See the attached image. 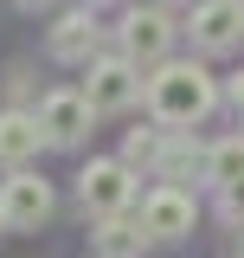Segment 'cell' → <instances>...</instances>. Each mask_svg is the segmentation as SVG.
<instances>
[{"label": "cell", "instance_id": "obj_6", "mask_svg": "<svg viewBox=\"0 0 244 258\" xmlns=\"http://www.w3.org/2000/svg\"><path fill=\"white\" fill-rule=\"evenodd\" d=\"M32 116H39V129H45L52 149H77V142L90 136V116H96V110L84 103V91H52Z\"/></svg>", "mask_w": 244, "mask_h": 258}, {"label": "cell", "instance_id": "obj_14", "mask_svg": "<svg viewBox=\"0 0 244 258\" xmlns=\"http://www.w3.org/2000/svg\"><path fill=\"white\" fill-rule=\"evenodd\" d=\"M161 155V129H129V149H122V161L135 168V161H154Z\"/></svg>", "mask_w": 244, "mask_h": 258}, {"label": "cell", "instance_id": "obj_11", "mask_svg": "<svg viewBox=\"0 0 244 258\" xmlns=\"http://www.w3.org/2000/svg\"><path fill=\"white\" fill-rule=\"evenodd\" d=\"M154 168H161V181L174 187L180 174H193V168H206V149L186 136V129H174V142H161V155H154Z\"/></svg>", "mask_w": 244, "mask_h": 258}, {"label": "cell", "instance_id": "obj_18", "mask_svg": "<svg viewBox=\"0 0 244 258\" xmlns=\"http://www.w3.org/2000/svg\"><path fill=\"white\" fill-rule=\"evenodd\" d=\"M20 7H26V13H39V7H52V0H20Z\"/></svg>", "mask_w": 244, "mask_h": 258}, {"label": "cell", "instance_id": "obj_16", "mask_svg": "<svg viewBox=\"0 0 244 258\" xmlns=\"http://www.w3.org/2000/svg\"><path fill=\"white\" fill-rule=\"evenodd\" d=\"M225 97H231V110H238V116H244V71H238V78H231V91H225Z\"/></svg>", "mask_w": 244, "mask_h": 258}, {"label": "cell", "instance_id": "obj_8", "mask_svg": "<svg viewBox=\"0 0 244 258\" xmlns=\"http://www.w3.org/2000/svg\"><path fill=\"white\" fill-rule=\"evenodd\" d=\"M142 232H148V239H186V232H193V194L161 181V187L142 200Z\"/></svg>", "mask_w": 244, "mask_h": 258}, {"label": "cell", "instance_id": "obj_3", "mask_svg": "<svg viewBox=\"0 0 244 258\" xmlns=\"http://www.w3.org/2000/svg\"><path fill=\"white\" fill-rule=\"evenodd\" d=\"M0 220L13 226V232H39V226L52 220V181H39L32 168L7 174L0 181Z\"/></svg>", "mask_w": 244, "mask_h": 258}, {"label": "cell", "instance_id": "obj_19", "mask_svg": "<svg viewBox=\"0 0 244 258\" xmlns=\"http://www.w3.org/2000/svg\"><path fill=\"white\" fill-rule=\"evenodd\" d=\"M84 7H96V0H84Z\"/></svg>", "mask_w": 244, "mask_h": 258}, {"label": "cell", "instance_id": "obj_1", "mask_svg": "<svg viewBox=\"0 0 244 258\" xmlns=\"http://www.w3.org/2000/svg\"><path fill=\"white\" fill-rule=\"evenodd\" d=\"M212 103H218V84H212V71H206V64H193V58L154 64V78H148V110H154V123L193 129V123H206V116H212Z\"/></svg>", "mask_w": 244, "mask_h": 258}, {"label": "cell", "instance_id": "obj_7", "mask_svg": "<svg viewBox=\"0 0 244 258\" xmlns=\"http://www.w3.org/2000/svg\"><path fill=\"white\" fill-rule=\"evenodd\" d=\"M186 32H193L199 52H231V45L244 39V0H199Z\"/></svg>", "mask_w": 244, "mask_h": 258}, {"label": "cell", "instance_id": "obj_12", "mask_svg": "<svg viewBox=\"0 0 244 258\" xmlns=\"http://www.w3.org/2000/svg\"><path fill=\"white\" fill-rule=\"evenodd\" d=\"M206 181H218V194L244 187V136H225V142L206 149Z\"/></svg>", "mask_w": 244, "mask_h": 258}, {"label": "cell", "instance_id": "obj_5", "mask_svg": "<svg viewBox=\"0 0 244 258\" xmlns=\"http://www.w3.org/2000/svg\"><path fill=\"white\" fill-rule=\"evenodd\" d=\"M77 194H84V207H90L96 220H116V213H129V200H135L129 161H90V168L77 174Z\"/></svg>", "mask_w": 244, "mask_h": 258}, {"label": "cell", "instance_id": "obj_2", "mask_svg": "<svg viewBox=\"0 0 244 258\" xmlns=\"http://www.w3.org/2000/svg\"><path fill=\"white\" fill-rule=\"evenodd\" d=\"M174 13H167V7H129V13H122V26H116V45H122V58L135 64V71H142V64H167V45H174Z\"/></svg>", "mask_w": 244, "mask_h": 258}, {"label": "cell", "instance_id": "obj_20", "mask_svg": "<svg viewBox=\"0 0 244 258\" xmlns=\"http://www.w3.org/2000/svg\"><path fill=\"white\" fill-rule=\"evenodd\" d=\"M0 226H7V220H0Z\"/></svg>", "mask_w": 244, "mask_h": 258}, {"label": "cell", "instance_id": "obj_13", "mask_svg": "<svg viewBox=\"0 0 244 258\" xmlns=\"http://www.w3.org/2000/svg\"><path fill=\"white\" fill-rule=\"evenodd\" d=\"M96 239H103V252H109V258H129V252H142V245H148V232H142L135 220H122V213H116V220H103Z\"/></svg>", "mask_w": 244, "mask_h": 258}, {"label": "cell", "instance_id": "obj_15", "mask_svg": "<svg viewBox=\"0 0 244 258\" xmlns=\"http://www.w3.org/2000/svg\"><path fill=\"white\" fill-rule=\"evenodd\" d=\"M218 207H225V220H244V187H225V194H218Z\"/></svg>", "mask_w": 244, "mask_h": 258}, {"label": "cell", "instance_id": "obj_10", "mask_svg": "<svg viewBox=\"0 0 244 258\" xmlns=\"http://www.w3.org/2000/svg\"><path fill=\"white\" fill-rule=\"evenodd\" d=\"M39 149H45L39 116H32V110H0V168H7V174H20Z\"/></svg>", "mask_w": 244, "mask_h": 258}, {"label": "cell", "instance_id": "obj_9", "mask_svg": "<svg viewBox=\"0 0 244 258\" xmlns=\"http://www.w3.org/2000/svg\"><path fill=\"white\" fill-rule=\"evenodd\" d=\"M96 45H103L96 7H77V13H64L58 26H52V58H58V64H90V58H103Z\"/></svg>", "mask_w": 244, "mask_h": 258}, {"label": "cell", "instance_id": "obj_4", "mask_svg": "<svg viewBox=\"0 0 244 258\" xmlns=\"http://www.w3.org/2000/svg\"><path fill=\"white\" fill-rule=\"evenodd\" d=\"M90 78H84V103L90 110H129L135 97H142V78H135V64L122 58V52H103V58L84 64Z\"/></svg>", "mask_w": 244, "mask_h": 258}, {"label": "cell", "instance_id": "obj_17", "mask_svg": "<svg viewBox=\"0 0 244 258\" xmlns=\"http://www.w3.org/2000/svg\"><path fill=\"white\" fill-rule=\"evenodd\" d=\"M154 7H199V0H154Z\"/></svg>", "mask_w": 244, "mask_h": 258}]
</instances>
